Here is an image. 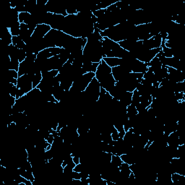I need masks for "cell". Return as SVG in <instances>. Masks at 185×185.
Returning a JSON list of instances; mask_svg holds the SVG:
<instances>
[{"label":"cell","instance_id":"9a60e30c","mask_svg":"<svg viewBox=\"0 0 185 185\" xmlns=\"http://www.w3.org/2000/svg\"><path fill=\"white\" fill-rule=\"evenodd\" d=\"M106 11H107V9H101L99 10H97V11L94 12V13H92V15H95L96 18L98 19V18H102L103 16H104V15H105L106 13Z\"/></svg>","mask_w":185,"mask_h":185},{"label":"cell","instance_id":"7a4b0ae2","mask_svg":"<svg viewBox=\"0 0 185 185\" xmlns=\"http://www.w3.org/2000/svg\"><path fill=\"white\" fill-rule=\"evenodd\" d=\"M51 30V28L50 25H46V24H39L34 30L30 41L33 43V44L38 43L45 37V36Z\"/></svg>","mask_w":185,"mask_h":185},{"label":"cell","instance_id":"e0dca14e","mask_svg":"<svg viewBox=\"0 0 185 185\" xmlns=\"http://www.w3.org/2000/svg\"><path fill=\"white\" fill-rule=\"evenodd\" d=\"M72 179H77V180H80L81 179V174L80 172L73 171L71 174Z\"/></svg>","mask_w":185,"mask_h":185},{"label":"cell","instance_id":"5bb4252c","mask_svg":"<svg viewBox=\"0 0 185 185\" xmlns=\"http://www.w3.org/2000/svg\"><path fill=\"white\" fill-rule=\"evenodd\" d=\"M11 78L18 79L19 78L18 72L15 71V70H7V78L9 79Z\"/></svg>","mask_w":185,"mask_h":185},{"label":"cell","instance_id":"d6986e66","mask_svg":"<svg viewBox=\"0 0 185 185\" xmlns=\"http://www.w3.org/2000/svg\"><path fill=\"white\" fill-rule=\"evenodd\" d=\"M73 162L76 164V165L77 164H80V156H78V155H75V156H73Z\"/></svg>","mask_w":185,"mask_h":185},{"label":"cell","instance_id":"5b68a950","mask_svg":"<svg viewBox=\"0 0 185 185\" xmlns=\"http://www.w3.org/2000/svg\"><path fill=\"white\" fill-rule=\"evenodd\" d=\"M1 40L6 46H9L13 44V41H12L13 40V36H12L11 33L10 31V29L6 28V30H4V32L1 35Z\"/></svg>","mask_w":185,"mask_h":185},{"label":"cell","instance_id":"7c38bea8","mask_svg":"<svg viewBox=\"0 0 185 185\" xmlns=\"http://www.w3.org/2000/svg\"><path fill=\"white\" fill-rule=\"evenodd\" d=\"M17 91H18V87H17V85H15L13 83H9V85H8V92H9L10 95H11L13 97H15L16 96Z\"/></svg>","mask_w":185,"mask_h":185},{"label":"cell","instance_id":"30bf717a","mask_svg":"<svg viewBox=\"0 0 185 185\" xmlns=\"http://www.w3.org/2000/svg\"><path fill=\"white\" fill-rule=\"evenodd\" d=\"M122 163H123L122 160H121L119 155H112V156H111V164H112L113 166H114L116 167H119Z\"/></svg>","mask_w":185,"mask_h":185},{"label":"cell","instance_id":"ba28073f","mask_svg":"<svg viewBox=\"0 0 185 185\" xmlns=\"http://www.w3.org/2000/svg\"><path fill=\"white\" fill-rule=\"evenodd\" d=\"M13 44L18 48L19 49H24V48L26 46V44L23 41V39L20 38V36H13Z\"/></svg>","mask_w":185,"mask_h":185},{"label":"cell","instance_id":"3957f363","mask_svg":"<svg viewBox=\"0 0 185 185\" xmlns=\"http://www.w3.org/2000/svg\"><path fill=\"white\" fill-rule=\"evenodd\" d=\"M17 87H18V88L20 89L25 95H26L28 92L33 89V88L31 77L28 74H25L23 75V76L19 77L18 78Z\"/></svg>","mask_w":185,"mask_h":185},{"label":"cell","instance_id":"8fae6325","mask_svg":"<svg viewBox=\"0 0 185 185\" xmlns=\"http://www.w3.org/2000/svg\"><path fill=\"white\" fill-rule=\"evenodd\" d=\"M140 95L139 94L137 89H135L134 91L132 92V105H134L136 107L138 104H140Z\"/></svg>","mask_w":185,"mask_h":185},{"label":"cell","instance_id":"4fadbf2b","mask_svg":"<svg viewBox=\"0 0 185 185\" xmlns=\"http://www.w3.org/2000/svg\"><path fill=\"white\" fill-rule=\"evenodd\" d=\"M26 56H27L26 52H25L23 49H19L18 51V58L20 63L25 60Z\"/></svg>","mask_w":185,"mask_h":185},{"label":"cell","instance_id":"277c9868","mask_svg":"<svg viewBox=\"0 0 185 185\" xmlns=\"http://www.w3.org/2000/svg\"><path fill=\"white\" fill-rule=\"evenodd\" d=\"M132 73V70L123 66H117L111 68V74L114 77L116 82L119 81L121 79L124 78L128 73Z\"/></svg>","mask_w":185,"mask_h":185},{"label":"cell","instance_id":"6da1fadb","mask_svg":"<svg viewBox=\"0 0 185 185\" xmlns=\"http://www.w3.org/2000/svg\"><path fill=\"white\" fill-rule=\"evenodd\" d=\"M95 74V78L99 82L101 87L106 89L107 91H109L114 85H115L116 80L111 74V67L103 59L99 62V65Z\"/></svg>","mask_w":185,"mask_h":185},{"label":"cell","instance_id":"ac0fdd59","mask_svg":"<svg viewBox=\"0 0 185 185\" xmlns=\"http://www.w3.org/2000/svg\"><path fill=\"white\" fill-rule=\"evenodd\" d=\"M54 136H53L52 134H50L49 138H48L47 140H46V141L48 142V143L49 144H50V145H52L53 143H54Z\"/></svg>","mask_w":185,"mask_h":185},{"label":"cell","instance_id":"2e32d148","mask_svg":"<svg viewBox=\"0 0 185 185\" xmlns=\"http://www.w3.org/2000/svg\"><path fill=\"white\" fill-rule=\"evenodd\" d=\"M66 12L67 13V15H70L78 14V11H77L76 8L73 7H70L66 8Z\"/></svg>","mask_w":185,"mask_h":185},{"label":"cell","instance_id":"52a82bcc","mask_svg":"<svg viewBox=\"0 0 185 185\" xmlns=\"http://www.w3.org/2000/svg\"><path fill=\"white\" fill-rule=\"evenodd\" d=\"M30 76L31 77V79H32L33 88H37V86L39 85V84H40V83L41 82V80L43 79L41 71V70L40 71H38L34 75H30Z\"/></svg>","mask_w":185,"mask_h":185},{"label":"cell","instance_id":"9c48e42d","mask_svg":"<svg viewBox=\"0 0 185 185\" xmlns=\"http://www.w3.org/2000/svg\"><path fill=\"white\" fill-rule=\"evenodd\" d=\"M10 31L11 33L12 36H20V23H18L14 24L11 28H10Z\"/></svg>","mask_w":185,"mask_h":185},{"label":"cell","instance_id":"8992f818","mask_svg":"<svg viewBox=\"0 0 185 185\" xmlns=\"http://www.w3.org/2000/svg\"><path fill=\"white\" fill-rule=\"evenodd\" d=\"M103 59L111 68L114 67L119 66V65H121V59H120V58L104 57L103 58Z\"/></svg>","mask_w":185,"mask_h":185}]
</instances>
